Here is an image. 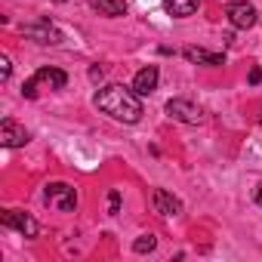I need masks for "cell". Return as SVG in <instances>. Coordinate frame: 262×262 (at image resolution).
Wrapping results in <instances>:
<instances>
[{
  "mask_svg": "<svg viewBox=\"0 0 262 262\" xmlns=\"http://www.w3.org/2000/svg\"><path fill=\"white\" fill-rule=\"evenodd\" d=\"M96 108L105 111L108 117L120 120V123H139L142 120V102H139V93L133 86L111 83V86L99 90L96 93Z\"/></svg>",
  "mask_w": 262,
  "mask_h": 262,
  "instance_id": "obj_1",
  "label": "cell"
},
{
  "mask_svg": "<svg viewBox=\"0 0 262 262\" xmlns=\"http://www.w3.org/2000/svg\"><path fill=\"white\" fill-rule=\"evenodd\" d=\"M65 83H68L65 71H59V68H37V71H34V77H28V80L22 83V96H25V99H34V96H37V86L62 90Z\"/></svg>",
  "mask_w": 262,
  "mask_h": 262,
  "instance_id": "obj_2",
  "label": "cell"
},
{
  "mask_svg": "<svg viewBox=\"0 0 262 262\" xmlns=\"http://www.w3.org/2000/svg\"><path fill=\"white\" fill-rule=\"evenodd\" d=\"M47 204L56 207V210H62V213H71V210L77 207V194H74L71 185L53 182V185H47Z\"/></svg>",
  "mask_w": 262,
  "mask_h": 262,
  "instance_id": "obj_3",
  "label": "cell"
},
{
  "mask_svg": "<svg viewBox=\"0 0 262 262\" xmlns=\"http://www.w3.org/2000/svg\"><path fill=\"white\" fill-rule=\"evenodd\" d=\"M225 16L234 28H253L256 25V7L247 4V0H231L225 7Z\"/></svg>",
  "mask_w": 262,
  "mask_h": 262,
  "instance_id": "obj_4",
  "label": "cell"
},
{
  "mask_svg": "<svg viewBox=\"0 0 262 262\" xmlns=\"http://www.w3.org/2000/svg\"><path fill=\"white\" fill-rule=\"evenodd\" d=\"M0 222H4L7 228H16V231L25 234V237H37V231H40L37 219L28 216V213H19V210H7L4 216H0Z\"/></svg>",
  "mask_w": 262,
  "mask_h": 262,
  "instance_id": "obj_5",
  "label": "cell"
},
{
  "mask_svg": "<svg viewBox=\"0 0 262 262\" xmlns=\"http://www.w3.org/2000/svg\"><path fill=\"white\" fill-rule=\"evenodd\" d=\"M167 114L173 120H182V123H201L204 120V111L194 102H188V99H170L167 102Z\"/></svg>",
  "mask_w": 262,
  "mask_h": 262,
  "instance_id": "obj_6",
  "label": "cell"
},
{
  "mask_svg": "<svg viewBox=\"0 0 262 262\" xmlns=\"http://www.w3.org/2000/svg\"><path fill=\"white\" fill-rule=\"evenodd\" d=\"M0 142H4L7 148H19V145H25V142H28V129L7 117L4 123H0Z\"/></svg>",
  "mask_w": 262,
  "mask_h": 262,
  "instance_id": "obj_7",
  "label": "cell"
},
{
  "mask_svg": "<svg viewBox=\"0 0 262 262\" xmlns=\"http://www.w3.org/2000/svg\"><path fill=\"white\" fill-rule=\"evenodd\" d=\"M22 34L31 37V40H37V43H59V40H62V34H59L47 19H40V22H34V25H25Z\"/></svg>",
  "mask_w": 262,
  "mask_h": 262,
  "instance_id": "obj_8",
  "label": "cell"
},
{
  "mask_svg": "<svg viewBox=\"0 0 262 262\" xmlns=\"http://www.w3.org/2000/svg\"><path fill=\"white\" fill-rule=\"evenodd\" d=\"M151 204H155V213H161V216H176L182 210V204L170 191H164V188H155L151 191Z\"/></svg>",
  "mask_w": 262,
  "mask_h": 262,
  "instance_id": "obj_9",
  "label": "cell"
},
{
  "mask_svg": "<svg viewBox=\"0 0 262 262\" xmlns=\"http://www.w3.org/2000/svg\"><path fill=\"white\" fill-rule=\"evenodd\" d=\"M182 56H185L188 62H194V65H225V56H222V53H210V50H204V47H185Z\"/></svg>",
  "mask_w": 262,
  "mask_h": 262,
  "instance_id": "obj_10",
  "label": "cell"
},
{
  "mask_svg": "<svg viewBox=\"0 0 262 262\" xmlns=\"http://www.w3.org/2000/svg\"><path fill=\"white\" fill-rule=\"evenodd\" d=\"M155 86H158V65H145V68L133 77V90H136L139 96H148V93H155Z\"/></svg>",
  "mask_w": 262,
  "mask_h": 262,
  "instance_id": "obj_11",
  "label": "cell"
},
{
  "mask_svg": "<svg viewBox=\"0 0 262 262\" xmlns=\"http://www.w3.org/2000/svg\"><path fill=\"white\" fill-rule=\"evenodd\" d=\"M164 7H167L170 16H176V19H188V16L198 13L201 0H164Z\"/></svg>",
  "mask_w": 262,
  "mask_h": 262,
  "instance_id": "obj_12",
  "label": "cell"
},
{
  "mask_svg": "<svg viewBox=\"0 0 262 262\" xmlns=\"http://www.w3.org/2000/svg\"><path fill=\"white\" fill-rule=\"evenodd\" d=\"M93 10L99 16H108V19L126 16V4H123V0H93Z\"/></svg>",
  "mask_w": 262,
  "mask_h": 262,
  "instance_id": "obj_13",
  "label": "cell"
},
{
  "mask_svg": "<svg viewBox=\"0 0 262 262\" xmlns=\"http://www.w3.org/2000/svg\"><path fill=\"white\" fill-rule=\"evenodd\" d=\"M155 247H158V241H155V234H142V237H139V241L133 244V250H136V253H151Z\"/></svg>",
  "mask_w": 262,
  "mask_h": 262,
  "instance_id": "obj_14",
  "label": "cell"
},
{
  "mask_svg": "<svg viewBox=\"0 0 262 262\" xmlns=\"http://www.w3.org/2000/svg\"><path fill=\"white\" fill-rule=\"evenodd\" d=\"M117 210H120V194H117V191H111V194H108V213H111V216H117Z\"/></svg>",
  "mask_w": 262,
  "mask_h": 262,
  "instance_id": "obj_15",
  "label": "cell"
},
{
  "mask_svg": "<svg viewBox=\"0 0 262 262\" xmlns=\"http://www.w3.org/2000/svg\"><path fill=\"white\" fill-rule=\"evenodd\" d=\"M10 71H13V65H10V59L4 56V59H0V80H10Z\"/></svg>",
  "mask_w": 262,
  "mask_h": 262,
  "instance_id": "obj_16",
  "label": "cell"
},
{
  "mask_svg": "<svg viewBox=\"0 0 262 262\" xmlns=\"http://www.w3.org/2000/svg\"><path fill=\"white\" fill-rule=\"evenodd\" d=\"M90 77H93V80H102V77H105V71L96 65V68H90Z\"/></svg>",
  "mask_w": 262,
  "mask_h": 262,
  "instance_id": "obj_17",
  "label": "cell"
},
{
  "mask_svg": "<svg viewBox=\"0 0 262 262\" xmlns=\"http://www.w3.org/2000/svg\"><path fill=\"white\" fill-rule=\"evenodd\" d=\"M259 80H262V71H259V68H253V71H250V83H259Z\"/></svg>",
  "mask_w": 262,
  "mask_h": 262,
  "instance_id": "obj_18",
  "label": "cell"
},
{
  "mask_svg": "<svg viewBox=\"0 0 262 262\" xmlns=\"http://www.w3.org/2000/svg\"><path fill=\"white\" fill-rule=\"evenodd\" d=\"M256 204H262V185H256Z\"/></svg>",
  "mask_w": 262,
  "mask_h": 262,
  "instance_id": "obj_19",
  "label": "cell"
},
{
  "mask_svg": "<svg viewBox=\"0 0 262 262\" xmlns=\"http://www.w3.org/2000/svg\"><path fill=\"white\" fill-rule=\"evenodd\" d=\"M56 4H65V0H56Z\"/></svg>",
  "mask_w": 262,
  "mask_h": 262,
  "instance_id": "obj_20",
  "label": "cell"
},
{
  "mask_svg": "<svg viewBox=\"0 0 262 262\" xmlns=\"http://www.w3.org/2000/svg\"><path fill=\"white\" fill-rule=\"evenodd\" d=\"M259 123H262V117H259Z\"/></svg>",
  "mask_w": 262,
  "mask_h": 262,
  "instance_id": "obj_21",
  "label": "cell"
}]
</instances>
